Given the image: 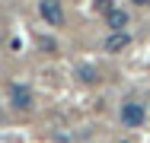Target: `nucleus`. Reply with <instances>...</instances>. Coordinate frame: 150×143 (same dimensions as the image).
<instances>
[{
	"instance_id": "f257e3e1",
	"label": "nucleus",
	"mask_w": 150,
	"mask_h": 143,
	"mask_svg": "<svg viewBox=\"0 0 150 143\" xmlns=\"http://www.w3.org/2000/svg\"><path fill=\"white\" fill-rule=\"evenodd\" d=\"M38 13H42V19L51 29L64 26V6H61V0H38Z\"/></svg>"
},
{
	"instance_id": "f03ea898",
	"label": "nucleus",
	"mask_w": 150,
	"mask_h": 143,
	"mask_svg": "<svg viewBox=\"0 0 150 143\" xmlns=\"http://www.w3.org/2000/svg\"><path fill=\"white\" fill-rule=\"evenodd\" d=\"M118 118H121V124H125V127H141V124H144V118H147V108H144L141 102H125V105H121V111H118Z\"/></svg>"
},
{
	"instance_id": "7ed1b4c3",
	"label": "nucleus",
	"mask_w": 150,
	"mask_h": 143,
	"mask_svg": "<svg viewBox=\"0 0 150 143\" xmlns=\"http://www.w3.org/2000/svg\"><path fill=\"white\" fill-rule=\"evenodd\" d=\"M128 45H131V32H109L105 41H102V51L121 54V51H128Z\"/></svg>"
},
{
	"instance_id": "20e7f679",
	"label": "nucleus",
	"mask_w": 150,
	"mask_h": 143,
	"mask_svg": "<svg viewBox=\"0 0 150 143\" xmlns=\"http://www.w3.org/2000/svg\"><path fill=\"white\" fill-rule=\"evenodd\" d=\"M128 26H131V19H128V13H125V10L115 6V10H109V13H105V29H109V32H128Z\"/></svg>"
},
{
	"instance_id": "39448f33",
	"label": "nucleus",
	"mask_w": 150,
	"mask_h": 143,
	"mask_svg": "<svg viewBox=\"0 0 150 143\" xmlns=\"http://www.w3.org/2000/svg\"><path fill=\"white\" fill-rule=\"evenodd\" d=\"M10 102H13V108L26 111V108H32V92L26 89V86L13 83V86H10Z\"/></svg>"
},
{
	"instance_id": "423d86ee",
	"label": "nucleus",
	"mask_w": 150,
	"mask_h": 143,
	"mask_svg": "<svg viewBox=\"0 0 150 143\" xmlns=\"http://www.w3.org/2000/svg\"><path fill=\"white\" fill-rule=\"evenodd\" d=\"M77 76H80L83 83H93V80H96V70H93V67H77Z\"/></svg>"
},
{
	"instance_id": "0eeeda50",
	"label": "nucleus",
	"mask_w": 150,
	"mask_h": 143,
	"mask_svg": "<svg viewBox=\"0 0 150 143\" xmlns=\"http://www.w3.org/2000/svg\"><path fill=\"white\" fill-rule=\"evenodd\" d=\"M96 10L99 13H109V10H115V3L112 0H96Z\"/></svg>"
},
{
	"instance_id": "6e6552de",
	"label": "nucleus",
	"mask_w": 150,
	"mask_h": 143,
	"mask_svg": "<svg viewBox=\"0 0 150 143\" xmlns=\"http://www.w3.org/2000/svg\"><path fill=\"white\" fill-rule=\"evenodd\" d=\"M134 6H150V0H131Z\"/></svg>"
}]
</instances>
